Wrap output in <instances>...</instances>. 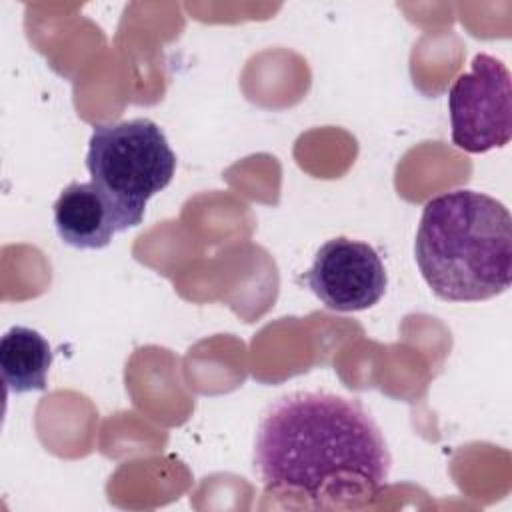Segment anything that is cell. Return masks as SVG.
<instances>
[{
	"mask_svg": "<svg viewBox=\"0 0 512 512\" xmlns=\"http://www.w3.org/2000/svg\"><path fill=\"white\" fill-rule=\"evenodd\" d=\"M252 464L266 490L324 504L382 490L392 456L380 426L356 398L302 390L264 410Z\"/></svg>",
	"mask_w": 512,
	"mask_h": 512,
	"instance_id": "obj_1",
	"label": "cell"
},
{
	"mask_svg": "<svg viewBox=\"0 0 512 512\" xmlns=\"http://www.w3.org/2000/svg\"><path fill=\"white\" fill-rule=\"evenodd\" d=\"M414 256L430 290L446 302H480L512 280V218L478 190H450L424 204Z\"/></svg>",
	"mask_w": 512,
	"mask_h": 512,
	"instance_id": "obj_2",
	"label": "cell"
},
{
	"mask_svg": "<svg viewBox=\"0 0 512 512\" xmlns=\"http://www.w3.org/2000/svg\"><path fill=\"white\" fill-rule=\"evenodd\" d=\"M86 168L112 202L124 232L142 222L148 200L172 182L176 154L156 122L134 118L92 130Z\"/></svg>",
	"mask_w": 512,
	"mask_h": 512,
	"instance_id": "obj_3",
	"label": "cell"
},
{
	"mask_svg": "<svg viewBox=\"0 0 512 512\" xmlns=\"http://www.w3.org/2000/svg\"><path fill=\"white\" fill-rule=\"evenodd\" d=\"M452 142L464 152L502 148L512 136V80L506 64L476 54L472 68L456 76L448 90Z\"/></svg>",
	"mask_w": 512,
	"mask_h": 512,
	"instance_id": "obj_4",
	"label": "cell"
},
{
	"mask_svg": "<svg viewBox=\"0 0 512 512\" xmlns=\"http://www.w3.org/2000/svg\"><path fill=\"white\" fill-rule=\"evenodd\" d=\"M304 280L312 294L334 312H358L380 302L388 274L380 254L362 240L338 236L324 242Z\"/></svg>",
	"mask_w": 512,
	"mask_h": 512,
	"instance_id": "obj_5",
	"label": "cell"
},
{
	"mask_svg": "<svg viewBox=\"0 0 512 512\" xmlns=\"http://www.w3.org/2000/svg\"><path fill=\"white\" fill-rule=\"evenodd\" d=\"M60 240L78 250H100L122 232L112 202L94 182H70L52 206Z\"/></svg>",
	"mask_w": 512,
	"mask_h": 512,
	"instance_id": "obj_6",
	"label": "cell"
},
{
	"mask_svg": "<svg viewBox=\"0 0 512 512\" xmlns=\"http://www.w3.org/2000/svg\"><path fill=\"white\" fill-rule=\"evenodd\" d=\"M52 364L48 340L28 326H12L0 340V372L12 394H24L46 388V376Z\"/></svg>",
	"mask_w": 512,
	"mask_h": 512,
	"instance_id": "obj_7",
	"label": "cell"
}]
</instances>
